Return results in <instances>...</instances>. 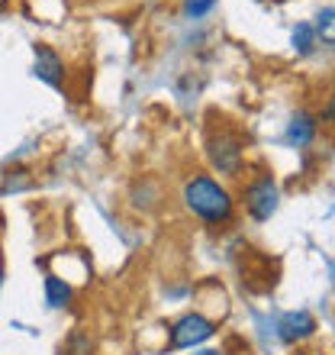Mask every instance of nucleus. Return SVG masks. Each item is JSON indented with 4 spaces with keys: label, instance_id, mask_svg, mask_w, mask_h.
I'll return each instance as SVG.
<instances>
[{
    "label": "nucleus",
    "instance_id": "f257e3e1",
    "mask_svg": "<svg viewBox=\"0 0 335 355\" xmlns=\"http://www.w3.org/2000/svg\"><path fill=\"white\" fill-rule=\"evenodd\" d=\"M184 204L194 216H200L210 226H223L233 220L235 214V200L216 178L210 175H194L184 184Z\"/></svg>",
    "mask_w": 335,
    "mask_h": 355
},
{
    "label": "nucleus",
    "instance_id": "f03ea898",
    "mask_svg": "<svg viewBox=\"0 0 335 355\" xmlns=\"http://www.w3.org/2000/svg\"><path fill=\"white\" fill-rule=\"evenodd\" d=\"M206 152H210V162H213L223 175H235V171L242 168L245 142L235 130H223L219 136L213 132V136L206 139Z\"/></svg>",
    "mask_w": 335,
    "mask_h": 355
},
{
    "label": "nucleus",
    "instance_id": "7ed1b4c3",
    "mask_svg": "<svg viewBox=\"0 0 335 355\" xmlns=\"http://www.w3.org/2000/svg\"><path fill=\"white\" fill-rule=\"evenodd\" d=\"M216 333V323L213 320L200 317V313H184L181 320H174V327H171V349H194L200 343Z\"/></svg>",
    "mask_w": 335,
    "mask_h": 355
},
{
    "label": "nucleus",
    "instance_id": "20e7f679",
    "mask_svg": "<svg viewBox=\"0 0 335 355\" xmlns=\"http://www.w3.org/2000/svg\"><path fill=\"white\" fill-rule=\"evenodd\" d=\"M245 207L255 220H271V214L278 210V184L271 175H261L258 181H251L248 191H245Z\"/></svg>",
    "mask_w": 335,
    "mask_h": 355
},
{
    "label": "nucleus",
    "instance_id": "39448f33",
    "mask_svg": "<svg viewBox=\"0 0 335 355\" xmlns=\"http://www.w3.org/2000/svg\"><path fill=\"white\" fill-rule=\"evenodd\" d=\"M36 78L52 87H62L65 81V62L52 46H36Z\"/></svg>",
    "mask_w": 335,
    "mask_h": 355
},
{
    "label": "nucleus",
    "instance_id": "423d86ee",
    "mask_svg": "<svg viewBox=\"0 0 335 355\" xmlns=\"http://www.w3.org/2000/svg\"><path fill=\"white\" fill-rule=\"evenodd\" d=\"M280 339L284 343H297V339H307L316 333V320L309 317L307 310H293V313H284L278 323Z\"/></svg>",
    "mask_w": 335,
    "mask_h": 355
},
{
    "label": "nucleus",
    "instance_id": "0eeeda50",
    "mask_svg": "<svg viewBox=\"0 0 335 355\" xmlns=\"http://www.w3.org/2000/svg\"><path fill=\"white\" fill-rule=\"evenodd\" d=\"M313 136H316V120H313V113H307V110L293 113L290 130H287V139L293 142V146H309Z\"/></svg>",
    "mask_w": 335,
    "mask_h": 355
},
{
    "label": "nucleus",
    "instance_id": "6e6552de",
    "mask_svg": "<svg viewBox=\"0 0 335 355\" xmlns=\"http://www.w3.org/2000/svg\"><path fill=\"white\" fill-rule=\"evenodd\" d=\"M46 300H48V307H68V304H71V284L62 281L58 275H48L46 278Z\"/></svg>",
    "mask_w": 335,
    "mask_h": 355
},
{
    "label": "nucleus",
    "instance_id": "1a4fd4ad",
    "mask_svg": "<svg viewBox=\"0 0 335 355\" xmlns=\"http://www.w3.org/2000/svg\"><path fill=\"white\" fill-rule=\"evenodd\" d=\"M293 42H297L300 52H309V49H313V29H309V26H297V33H293Z\"/></svg>",
    "mask_w": 335,
    "mask_h": 355
},
{
    "label": "nucleus",
    "instance_id": "9d476101",
    "mask_svg": "<svg viewBox=\"0 0 335 355\" xmlns=\"http://www.w3.org/2000/svg\"><path fill=\"white\" fill-rule=\"evenodd\" d=\"M213 3H216V0H194V3H190V13H194V17H203Z\"/></svg>",
    "mask_w": 335,
    "mask_h": 355
},
{
    "label": "nucleus",
    "instance_id": "9b49d317",
    "mask_svg": "<svg viewBox=\"0 0 335 355\" xmlns=\"http://www.w3.org/2000/svg\"><path fill=\"white\" fill-rule=\"evenodd\" d=\"M329 19H332V10H326V17H319V29H326V39L332 36V33H329Z\"/></svg>",
    "mask_w": 335,
    "mask_h": 355
},
{
    "label": "nucleus",
    "instance_id": "f8f14e48",
    "mask_svg": "<svg viewBox=\"0 0 335 355\" xmlns=\"http://www.w3.org/2000/svg\"><path fill=\"white\" fill-rule=\"evenodd\" d=\"M197 355H219V352H213V349H206V352H197Z\"/></svg>",
    "mask_w": 335,
    "mask_h": 355
},
{
    "label": "nucleus",
    "instance_id": "ddd939ff",
    "mask_svg": "<svg viewBox=\"0 0 335 355\" xmlns=\"http://www.w3.org/2000/svg\"><path fill=\"white\" fill-rule=\"evenodd\" d=\"M0 281H3V265H0Z\"/></svg>",
    "mask_w": 335,
    "mask_h": 355
}]
</instances>
